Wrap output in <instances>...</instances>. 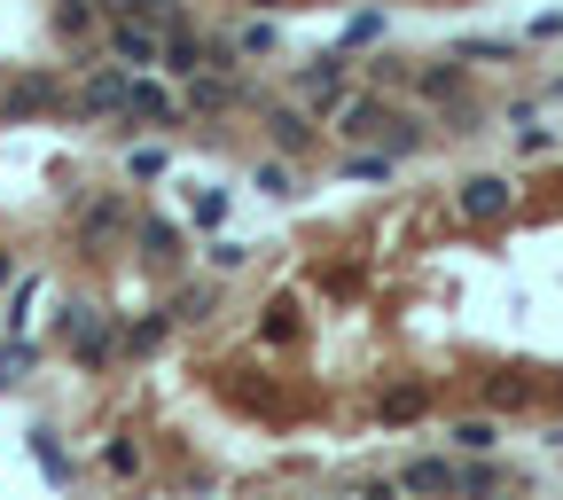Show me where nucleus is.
Returning <instances> with one entry per match:
<instances>
[{
	"instance_id": "f257e3e1",
	"label": "nucleus",
	"mask_w": 563,
	"mask_h": 500,
	"mask_svg": "<svg viewBox=\"0 0 563 500\" xmlns=\"http://www.w3.org/2000/svg\"><path fill=\"white\" fill-rule=\"evenodd\" d=\"M336 133L344 141H376V157H415L422 149V141H431V133H422V118H407V110H391L384 95H344L336 102Z\"/></svg>"
},
{
	"instance_id": "f03ea898",
	"label": "nucleus",
	"mask_w": 563,
	"mask_h": 500,
	"mask_svg": "<svg viewBox=\"0 0 563 500\" xmlns=\"http://www.w3.org/2000/svg\"><path fill=\"white\" fill-rule=\"evenodd\" d=\"M454 211L470 227H493V220H509L517 211V188H509V173H470L462 188H454Z\"/></svg>"
},
{
	"instance_id": "7ed1b4c3",
	"label": "nucleus",
	"mask_w": 563,
	"mask_h": 500,
	"mask_svg": "<svg viewBox=\"0 0 563 500\" xmlns=\"http://www.w3.org/2000/svg\"><path fill=\"white\" fill-rule=\"evenodd\" d=\"M55 336H63L70 352H79V368H102V360H110V344H118V336L102 329V313H95L87 298H70V305L55 313Z\"/></svg>"
},
{
	"instance_id": "20e7f679",
	"label": "nucleus",
	"mask_w": 563,
	"mask_h": 500,
	"mask_svg": "<svg viewBox=\"0 0 563 500\" xmlns=\"http://www.w3.org/2000/svg\"><path fill=\"white\" fill-rule=\"evenodd\" d=\"M118 110H125V70H110V63L87 70L79 95H63V118L70 125H95V118H118Z\"/></svg>"
},
{
	"instance_id": "39448f33",
	"label": "nucleus",
	"mask_w": 563,
	"mask_h": 500,
	"mask_svg": "<svg viewBox=\"0 0 563 500\" xmlns=\"http://www.w3.org/2000/svg\"><path fill=\"white\" fill-rule=\"evenodd\" d=\"M102 47H110V70H125V79H150L165 40H157L150 24H125V16H110V40H102Z\"/></svg>"
},
{
	"instance_id": "423d86ee",
	"label": "nucleus",
	"mask_w": 563,
	"mask_h": 500,
	"mask_svg": "<svg viewBox=\"0 0 563 500\" xmlns=\"http://www.w3.org/2000/svg\"><path fill=\"white\" fill-rule=\"evenodd\" d=\"M125 125H141V133H165L173 118H180V102L157 87V79H125V110H118Z\"/></svg>"
},
{
	"instance_id": "0eeeda50",
	"label": "nucleus",
	"mask_w": 563,
	"mask_h": 500,
	"mask_svg": "<svg viewBox=\"0 0 563 500\" xmlns=\"http://www.w3.org/2000/svg\"><path fill=\"white\" fill-rule=\"evenodd\" d=\"M125 227H133V203H125V196H95V203L79 211V243H87V251H110Z\"/></svg>"
},
{
	"instance_id": "6e6552de",
	"label": "nucleus",
	"mask_w": 563,
	"mask_h": 500,
	"mask_svg": "<svg viewBox=\"0 0 563 500\" xmlns=\"http://www.w3.org/2000/svg\"><path fill=\"white\" fill-rule=\"evenodd\" d=\"M298 95H306L321 118H336V102H344V55H313V63H298Z\"/></svg>"
},
{
	"instance_id": "1a4fd4ad",
	"label": "nucleus",
	"mask_w": 563,
	"mask_h": 500,
	"mask_svg": "<svg viewBox=\"0 0 563 500\" xmlns=\"http://www.w3.org/2000/svg\"><path fill=\"white\" fill-rule=\"evenodd\" d=\"M47 110H63V87L47 79V70H32V79H16L9 95H0V118H9V125H24V118H47Z\"/></svg>"
},
{
	"instance_id": "9d476101",
	"label": "nucleus",
	"mask_w": 563,
	"mask_h": 500,
	"mask_svg": "<svg viewBox=\"0 0 563 500\" xmlns=\"http://www.w3.org/2000/svg\"><path fill=\"white\" fill-rule=\"evenodd\" d=\"M266 141L282 149V165H290V157L313 149V118H306L298 102H266Z\"/></svg>"
},
{
	"instance_id": "9b49d317",
	"label": "nucleus",
	"mask_w": 563,
	"mask_h": 500,
	"mask_svg": "<svg viewBox=\"0 0 563 500\" xmlns=\"http://www.w3.org/2000/svg\"><path fill=\"white\" fill-rule=\"evenodd\" d=\"M125 235L141 243V258H150V266H173V258H180V243H188L173 220H157V211H133V227H125Z\"/></svg>"
},
{
	"instance_id": "f8f14e48",
	"label": "nucleus",
	"mask_w": 563,
	"mask_h": 500,
	"mask_svg": "<svg viewBox=\"0 0 563 500\" xmlns=\"http://www.w3.org/2000/svg\"><path fill=\"white\" fill-rule=\"evenodd\" d=\"M415 95L422 102H470V63H454V55L446 63H422L415 70Z\"/></svg>"
},
{
	"instance_id": "ddd939ff",
	"label": "nucleus",
	"mask_w": 563,
	"mask_h": 500,
	"mask_svg": "<svg viewBox=\"0 0 563 500\" xmlns=\"http://www.w3.org/2000/svg\"><path fill=\"white\" fill-rule=\"evenodd\" d=\"M446 485H454V462L446 454H415L399 469V492H415V500H446Z\"/></svg>"
},
{
	"instance_id": "4468645a",
	"label": "nucleus",
	"mask_w": 563,
	"mask_h": 500,
	"mask_svg": "<svg viewBox=\"0 0 563 500\" xmlns=\"http://www.w3.org/2000/svg\"><path fill=\"white\" fill-rule=\"evenodd\" d=\"M501 485H509V477H501V469H493V462L477 454V462H454V485H446V500H493Z\"/></svg>"
},
{
	"instance_id": "2eb2a0df",
	"label": "nucleus",
	"mask_w": 563,
	"mask_h": 500,
	"mask_svg": "<svg viewBox=\"0 0 563 500\" xmlns=\"http://www.w3.org/2000/svg\"><path fill=\"white\" fill-rule=\"evenodd\" d=\"M235 102H243L235 79H211V70H196V79H188V110H203V118H220V110H235Z\"/></svg>"
},
{
	"instance_id": "dca6fc26",
	"label": "nucleus",
	"mask_w": 563,
	"mask_h": 500,
	"mask_svg": "<svg viewBox=\"0 0 563 500\" xmlns=\"http://www.w3.org/2000/svg\"><path fill=\"white\" fill-rule=\"evenodd\" d=\"M118 16H125V24H150L157 40L188 24V16H180V0H118Z\"/></svg>"
},
{
	"instance_id": "f3484780",
	"label": "nucleus",
	"mask_w": 563,
	"mask_h": 500,
	"mask_svg": "<svg viewBox=\"0 0 563 500\" xmlns=\"http://www.w3.org/2000/svg\"><path fill=\"white\" fill-rule=\"evenodd\" d=\"M157 63L173 70V79H196V70H203V40L180 24V32H165V47H157Z\"/></svg>"
},
{
	"instance_id": "a211bd4d",
	"label": "nucleus",
	"mask_w": 563,
	"mask_h": 500,
	"mask_svg": "<svg viewBox=\"0 0 563 500\" xmlns=\"http://www.w3.org/2000/svg\"><path fill=\"white\" fill-rule=\"evenodd\" d=\"M446 446H462V454H493V446H501V431H493V414H462V422H446Z\"/></svg>"
},
{
	"instance_id": "6ab92c4d",
	"label": "nucleus",
	"mask_w": 563,
	"mask_h": 500,
	"mask_svg": "<svg viewBox=\"0 0 563 500\" xmlns=\"http://www.w3.org/2000/svg\"><path fill=\"white\" fill-rule=\"evenodd\" d=\"M211 305H220V281H188V290H173V305H165V321H203Z\"/></svg>"
},
{
	"instance_id": "aec40b11",
	"label": "nucleus",
	"mask_w": 563,
	"mask_h": 500,
	"mask_svg": "<svg viewBox=\"0 0 563 500\" xmlns=\"http://www.w3.org/2000/svg\"><path fill=\"white\" fill-rule=\"evenodd\" d=\"M220 220H228V188H188V227H203V235H211Z\"/></svg>"
},
{
	"instance_id": "412c9836",
	"label": "nucleus",
	"mask_w": 563,
	"mask_h": 500,
	"mask_svg": "<svg viewBox=\"0 0 563 500\" xmlns=\"http://www.w3.org/2000/svg\"><path fill=\"white\" fill-rule=\"evenodd\" d=\"M422 407H431V391H422V384H391V391H384V422H415Z\"/></svg>"
},
{
	"instance_id": "4be33fe9",
	"label": "nucleus",
	"mask_w": 563,
	"mask_h": 500,
	"mask_svg": "<svg viewBox=\"0 0 563 500\" xmlns=\"http://www.w3.org/2000/svg\"><path fill=\"white\" fill-rule=\"evenodd\" d=\"M368 87H376V95H399V87H415V63H399V55H376V63H368Z\"/></svg>"
},
{
	"instance_id": "5701e85b",
	"label": "nucleus",
	"mask_w": 563,
	"mask_h": 500,
	"mask_svg": "<svg viewBox=\"0 0 563 500\" xmlns=\"http://www.w3.org/2000/svg\"><path fill=\"white\" fill-rule=\"evenodd\" d=\"M165 329H173L165 313H150V321H125V329H118V344H125V352H157V344H165Z\"/></svg>"
},
{
	"instance_id": "b1692460",
	"label": "nucleus",
	"mask_w": 563,
	"mask_h": 500,
	"mask_svg": "<svg viewBox=\"0 0 563 500\" xmlns=\"http://www.w3.org/2000/svg\"><path fill=\"white\" fill-rule=\"evenodd\" d=\"M258 336H266V344H298V305H290V298H282V305H266Z\"/></svg>"
},
{
	"instance_id": "393cba45",
	"label": "nucleus",
	"mask_w": 563,
	"mask_h": 500,
	"mask_svg": "<svg viewBox=\"0 0 563 500\" xmlns=\"http://www.w3.org/2000/svg\"><path fill=\"white\" fill-rule=\"evenodd\" d=\"M32 454H40V469H47V485H63V477H70V462H63V446H55V431H32Z\"/></svg>"
},
{
	"instance_id": "a878e982",
	"label": "nucleus",
	"mask_w": 563,
	"mask_h": 500,
	"mask_svg": "<svg viewBox=\"0 0 563 500\" xmlns=\"http://www.w3.org/2000/svg\"><path fill=\"white\" fill-rule=\"evenodd\" d=\"M203 258H211V274H235V266L251 258V243H235V235H211V251H203Z\"/></svg>"
},
{
	"instance_id": "bb28decb",
	"label": "nucleus",
	"mask_w": 563,
	"mask_h": 500,
	"mask_svg": "<svg viewBox=\"0 0 563 500\" xmlns=\"http://www.w3.org/2000/svg\"><path fill=\"white\" fill-rule=\"evenodd\" d=\"M501 55L517 63V47H509V40H462V47H454V63H501Z\"/></svg>"
},
{
	"instance_id": "cd10ccee",
	"label": "nucleus",
	"mask_w": 563,
	"mask_h": 500,
	"mask_svg": "<svg viewBox=\"0 0 563 500\" xmlns=\"http://www.w3.org/2000/svg\"><path fill=\"white\" fill-rule=\"evenodd\" d=\"M235 55H243V63H251V55H274V24H266V16L243 24V32H235Z\"/></svg>"
},
{
	"instance_id": "c85d7f7f",
	"label": "nucleus",
	"mask_w": 563,
	"mask_h": 500,
	"mask_svg": "<svg viewBox=\"0 0 563 500\" xmlns=\"http://www.w3.org/2000/svg\"><path fill=\"white\" fill-rule=\"evenodd\" d=\"M258 196H298V180H290V165H282V157L258 165Z\"/></svg>"
},
{
	"instance_id": "c756f323",
	"label": "nucleus",
	"mask_w": 563,
	"mask_h": 500,
	"mask_svg": "<svg viewBox=\"0 0 563 500\" xmlns=\"http://www.w3.org/2000/svg\"><path fill=\"white\" fill-rule=\"evenodd\" d=\"M532 399V384H517V376H493L485 384V407H525Z\"/></svg>"
},
{
	"instance_id": "7c9ffc66",
	"label": "nucleus",
	"mask_w": 563,
	"mask_h": 500,
	"mask_svg": "<svg viewBox=\"0 0 563 500\" xmlns=\"http://www.w3.org/2000/svg\"><path fill=\"white\" fill-rule=\"evenodd\" d=\"M368 40H384V16L376 9H361V16L344 24V47H368Z\"/></svg>"
},
{
	"instance_id": "2f4dec72",
	"label": "nucleus",
	"mask_w": 563,
	"mask_h": 500,
	"mask_svg": "<svg viewBox=\"0 0 563 500\" xmlns=\"http://www.w3.org/2000/svg\"><path fill=\"white\" fill-rule=\"evenodd\" d=\"M344 173H352V180H391V157L361 149V157H344Z\"/></svg>"
},
{
	"instance_id": "473e14b6",
	"label": "nucleus",
	"mask_w": 563,
	"mask_h": 500,
	"mask_svg": "<svg viewBox=\"0 0 563 500\" xmlns=\"http://www.w3.org/2000/svg\"><path fill=\"white\" fill-rule=\"evenodd\" d=\"M102 469H110V477H133V469H141V454H133L125 438H110V446H102Z\"/></svg>"
},
{
	"instance_id": "72a5a7b5",
	"label": "nucleus",
	"mask_w": 563,
	"mask_h": 500,
	"mask_svg": "<svg viewBox=\"0 0 563 500\" xmlns=\"http://www.w3.org/2000/svg\"><path fill=\"white\" fill-rule=\"evenodd\" d=\"M63 32H95V0H63Z\"/></svg>"
},
{
	"instance_id": "f704fd0d",
	"label": "nucleus",
	"mask_w": 563,
	"mask_h": 500,
	"mask_svg": "<svg viewBox=\"0 0 563 500\" xmlns=\"http://www.w3.org/2000/svg\"><path fill=\"white\" fill-rule=\"evenodd\" d=\"M517 149H525V157H548V149H555V133H548V125H525V133H517Z\"/></svg>"
},
{
	"instance_id": "c9c22d12",
	"label": "nucleus",
	"mask_w": 563,
	"mask_h": 500,
	"mask_svg": "<svg viewBox=\"0 0 563 500\" xmlns=\"http://www.w3.org/2000/svg\"><path fill=\"white\" fill-rule=\"evenodd\" d=\"M24 360H32V344H0V384H16Z\"/></svg>"
},
{
	"instance_id": "e433bc0d",
	"label": "nucleus",
	"mask_w": 563,
	"mask_h": 500,
	"mask_svg": "<svg viewBox=\"0 0 563 500\" xmlns=\"http://www.w3.org/2000/svg\"><path fill=\"white\" fill-rule=\"evenodd\" d=\"M165 173V149H133V180H157Z\"/></svg>"
},
{
	"instance_id": "4c0bfd02",
	"label": "nucleus",
	"mask_w": 563,
	"mask_h": 500,
	"mask_svg": "<svg viewBox=\"0 0 563 500\" xmlns=\"http://www.w3.org/2000/svg\"><path fill=\"white\" fill-rule=\"evenodd\" d=\"M352 500H399V485H391V477H368V485L352 492Z\"/></svg>"
},
{
	"instance_id": "58836bf2",
	"label": "nucleus",
	"mask_w": 563,
	"mask_h": 500,
	"mask_svg": "<svg viewBox=\"0 0 563 500\" xmlns=\"http://www.w3.org/2000/svg\"><path fill=\"white\" fill-rule=\"evenodd\" d=\"M9 281H16V258H9V251H0V290H9Z\"/></svg>"
},
{
	"instance_id": "ea45409f",
	"label": "nucleus",
	"mask_w": 563,
	"mask_h": 500,
	"mask_svg": "<svg viewBox=\"0 0 563 500\" xmlns=\"http://www.w3.org/2000/svg\"><path fill=\"white\" fill-rule=\"evenodd\" d=\"M493 500H509V492H493Z\"/></svg>"
},
{
	"instance_id": "a19ab883",
	"label": "nucleus",
	"mask_w": 563,
	"mask_h": 500,
	"mask_svg": "<svg viewBox=\"0 0 563 500\" xmlns=\"http://www.w3.org/2000/svg\"><path fill=\"white\" fill-rule=\"evenodd\" d=\"M555 95H563V79H555Z\"/></svg>"
}]
</instances>
